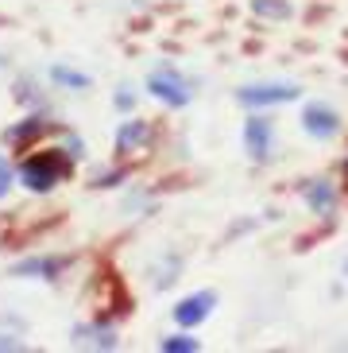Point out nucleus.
I'll use <instances>...</instances> for the list:
<instances>
[{
  "label": "nucleus",
  "mask_w": 348,
  "mask_h": 353,
  "mask_svg": "<svg viewBox=\"0 0 348 353\" xmlns=\"http://www.w3.org/2000/svg\"><path fill=\"white\" fill-rule=\"evenodd\" d=\"M66 175H70V156H66V152H43V156H31L28 163L20 167L23 187L35 190V194L51 190L54 183H62Z\"/></svg>",
  "instance_id": "nucleus-1"
},
{
  "label": "nucleus",
  "mask_w": 348,
  "mask_h": 353,
  "mask_svg": "<svg viewBox=\"0 0 348 353\" xmlns=\"http://www.w3.org/2000/svg\"><path fill=\"white\" fill-rule=\"evenodd\" d=\"M147 90L166 105H186L190 97H194L190 94V82L178 78V70H171V66H166V70H155L151 78H147Z\"/></svg>",
  "instance_id": "nucleus-2"
},
{
  "label": "nucleus",
  "mask_w": 348,
  "mask_h": 353,
  "mask_svg": "<svg viewBox=\"0 0 348 353\" xmlns=\"http://www.w3.org/2000/svg\"><path fill=\"white\" fill-rule=\"evenodd\" d=\"M302 94L298 85H287V82H271V85H248V90H240V101L244 105H256V109H263V105H283V101H294V97Z\"/></svg>",
  "instance_id": "nucleus-3"
},
{
  "label": "nucleus",
  "mask_w": 348,
  "mask_h": 353,
  "mask_svg": "<svg viewBox=\"0 0 348 353\" xmlns=\"http://www.w3.org/2000/svg\"><path fill=\"white\" fill-rule=\"evenodd\" d=\"M302 128H306L314 140H333V136L340 132V117L333 113L329 105L314 101V105H306V113H302Z\"/></svg>",
  "instance_id": "nucleus-4"
},
{
  "label": "nucleus",
  "mask_w": 348,
  "mask_h": 353,
  "mask_svg": "<svg viewBox=\"0 0 348 353\" xmlns=\"http://www.w3.org/2000/svg\"><path fill=\"white\" fill-rule=\"evenodd\" d=\"M217 295L213 291H202V295H190V299H182L178 307H174V322L178 326H197V322L209 319V311H213Z\"/></svg>",
  "instance_id": "nucleus-5"
},
{
  "label": "nucleus",
  "mask_w": 348,
  "mask_h": 353,
  "mask_svg": "<svg viewBox=\"0 0 348 353\" xmlns=\"http://www.w3.org/2000/svg\"><path fill=\"white\" fill-rule=\"evenodd\" d=\"M70 264V256H31V260H20L12 276H39V280H54L62 268Z\"/></svg>",
  "instance_id": "nucleus-6"
},
{
  "label": "nucleus",
  "mask_w": 348,
  "mask_h": 353,
  "mask_svg": "<svg viewBox=\"0 0 348 353\" xmlns=\"http://www.w3.org/2000/svg\"><path fill=\"white\" fill-rule=\"evenodd\" d=\"M244 144L256 159H267V152H271V121H267V117H248Z\"/></svg>",
  "instance_id": "nucleus-7"
},
{
  "label": "nucleus",
  "mask_w": 348,
  "mask_h": 353,
  "mask_svg": "<svg viewBox=\"0 0 348 353\" xmlns=\"http://www.w3.org/2000/svg\"><path fill=\"white\" fill-rule=\"evenodd\" d=\"M302 198H306V206L314 210V214H333V206H337V190L329 187L325 179L306 183V187H302Z\"/></svg>",
  "instance_id": "nucleus-8"
},
{
  "label": "nucleus",
  "mask_w": 348,
  "mask_h": 353,
  "mask_svg": "<svg viewBox=\"0 0 348 353\" xmlns=\"http://www.w3.org/2000/svg\"><path fill=\"white\" fill-rule=\"evenodd\" d=\"M147 125L144 121H124V128H120V136H116V152H124V156H128V152H132V148H144L147 144Z\"/></svg>",
  "instance_id": "nucleus-9"
},
{
  "label": "nucleus",
  "mask_w": 348,
  "mask_h": 353,
  "mask_svg": "<svg viewBox=\"0 0 348 353\" xmlns=\"http://www.w3.org/2000/svg\"><path fill=\"white\" fill-rule=\"evenodd\" d=\"M74 342L93 345V350H113L116 338H113V330H105V326H78V330H74Z\"/></svg>",
  "instance_id": "nucleus-10"
},
{
  "label": "nucleus",
  "mask_w": 348,
  "mask_h": 353,
  "mask_svg": "<svg viewBox=\"0 0 348 353\" xmlns=\"http://www.w3.org/2000/svg\"><path fill=\"white\" fill-rule=\"evenodd\" d=\"M51 78H54L58 85H66V90H89V74L70 70V66H54V70H51Z\"/></svg>",
  "instance_id": "nucleus-11"
},
{
  "label": "nucleus",
  "mask_w": 348,
  "mask_h": 353,
  "mask_svg": "<svg viewBox=\"0 0 348 353\" xmlns=\"http://www.w3.org/2000/svg\"><path fill=\"white\" fill-rule=\"evenodd\" d=\"M252 12H256V16H267V20H287L290 4L287 0H252Z\"/></svg>",
  "instance_id": "nucleus-12"
},
{
  "label": "nucleus",
  "mask_w": 348,
  "mask_h": 353,
  "mask_svg": "<svg viewBox=\"0 0 348 353\" xmlns=\"http://www.w3.org/2000/svg\"><path fill=\"white\" fill-rule=\"evenodd\" d=\"M43 128H47V125H43V121H28V125L12 128V132H8V140H12V144H16V148H23V144H31V140H35V136L43 132Z\"/></svg>",
  "instance_id": "nucleus-13"
},
{
  "label": "nucleus",
  "mask_w": 348,
  "mask_h": 353,
  "mask_svg": "<svg viewBox=\"0 0 348 353\" xmlns=\"http://www.w3.org/2000/svg\"><path fill=\"white\" fill-rule=\"evenodd\" d=\"M163 353H194L197 350V338H186V334H174V338H163L159 342Z\"/></svg>",
  "instance_id": "nucleus-14"
},
{
  "label": "nucleus",
  "mask_w": 348,
  "mask_h": 353,
  "mask_svg": "<svg viewBox=\"0 0 348 353\" xmlns=\"http://www.w3.org/2000/svg\"><path fill=\"white\" fill-rule=\"evenodd\" d=\"M8 190H12V163L0 156V198L8 194Z\"/></svg>",
  "instance_id": "nucleus-15"
},
{
  "label": "nucleus",
  "mask_w": 348,
  "mask_h": 353,
  "mask_svg": "<svg viewBox=\"0 0 348 353\" xmlns=\"http://www.w3.org/2000/svg\"><path fill=\"white\" fill-rule=\"evenodd\" d=\"M120 179H124V171H109V175H105V171H101V175L93 179V187H116Z\"/></svg>",
  "instance_id": "nucleus-16"
},
{
  "label": "nucleus",
  "mask_w": 348,
  "mask_h": 353,
  "mask_svg": "<svg viewBox=\"0 0 348 353\" xmlns=\"http://www.w3.org/2000/svg\"><path fill=\"white\" fill-rule=\"evenodd\" d=\"M0 350H23V342L12 338V334H0Z\"/></svg>",
  "instance_id": "nucleus-17"
},
{
  "label": "nucleus",
  "mask_w": 348,
  "mask_h": 353,
  "mask_svg": "<svg viewBox=\"0 0 348 353\" xmlns=\"http://www.w3.org/2000/svg\"><path fill=\"white\" fill-rule=\"evenodd\" d=\"M116 105L120 109H132V94H116Z\"/></svg>",
  "instance_id": "nucleus-18"
},
{
  "label": "nucleus",
  "mask_w": 348,
  "mask_h": 353,
  "mask_svg": "<svg viewBox=\"0 0 348 353\" xmlns=\"http://www.w3.org/2000/svg\"><path fill=\"white\" fill-rule=\"evenodd\" d=\"M345 272H348V260H345Z\"/></svg>",
  "instance_id": "nucleus-19"
}]
</instances>
